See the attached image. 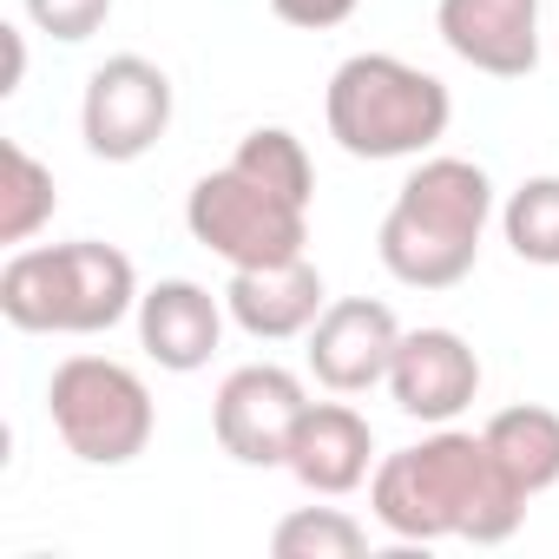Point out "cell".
I'll use <instances>...</instances> for the list:
<instances>
[{
  "mask_svg": "<svg viewBox=\"0 0 559 559\" xmlns=\"http://www.w3.org/2000/svg\"><path fill=\"white\" fill-rule=\"evenodd\" d=\"M369 507L408 546H428V539L500 546L526 520V493L507 480V467L493 461L487 435H461V428H441V435L376 461Z\"/></svg>",
  "mask_w": 559,
  "mask_h": 559,
  "instance_id": "1",
  "label": "cell"
},
{
  "mask_svg": "<svg viewBox=\"0 0 559 559\" xmlns=\"http://www.w3.org/2000/svg\"><path fill=\"white\" fill-rule=\"evenodd\" d=\"M487 217H493V178L474 158H421L376 230V257L408 290H454L480 263Z\"/></svg>",
  "mask_w": 559,
  "mask_h": 559,
  "instance_id": "2",
  "label": "cell"
},
{
  "mask_svg": "<svg viewBox=\"0 0 559 559\" xmlns=\"http://www.w3.org/2000/svg\"><path fill=\"white\" fill-rule=\"evenodd\" d=\"M139 310V270L119 243L73 237L14 250L0 270V317L27 336H106Z\"/></svg>",
  "mask_w": 559,
  "mask_h": 559,
  "instance_id": "3",
  "label": "cell"
},
{
  "mask_svg": "<svg viewBox=\"0 0 559 559\" xmlns=\"http://www.w3.org/2000/svg\"><path fill=\"white\" fill-rule=\"evenodd\" d=\"M323 119L349 158L382 165V158H421L435 139H448L454 99L435 73H421L395 53H356L330 73Z\"/></svg>",
  "mask_w": 559,
  "mask_h": 559,
  "instance_id": "4",
  "label": "cell"
},
{
  "mask_svg": "<svg viewBox=\"0 0 559 559\" xmlns=\"http://www.w3.org/2000/svg\"><path fill=\"white\" fill-rule=\"evenodd\" d=\"M47 415H53V435L67 441V454H80L86 467L139 461L158 428L152 389L139 382V369H126L112 356H67L47 382Z\"/></svg>",
  "mask_w": 559,
  "mask_h": 559,
  "instance_id": "5",
  "label": "cell"
},
{
  "mask_svg": "<svg viewBox=\"0 0 559 559\" xmlns=\"http://www.w3.org/2000/svg\"><path fill=\"white\" fill-rule=\"evenodd\" d=\"M185 224L191 237L224 257L230 270H263V263H290L304 257L310 243V204L284 198V191H270L257 185L250 171L224 165V171H204L185 198Z\"/></svg>",
  "mask_w": 559,
  "mask_h": 559,
  "instance_id": "6",
  "label": "cell"
},
{
  "mask_svg": "<svg viewBox=\"0 0 559 559\" xmlns=\"http://www.w3.org/2000/svg\"><path fill=\"white\" fill-rule=\"evenodd\" d=\"M165 132H171V80H165V67H152L145 53H112L106 67H93L86 99H80V139H86L93 158L132 165Z\"/></svg>",
  "mask_w": 559,
  "mask_h": 559,
  "instance_id": "7",
  "label": "cell"
},
{
  "mask_svg": "<svg viewBox=\"0 0 559 559\" xmlns=\"http://www.w3.org/2000/svg\"><path fill=\"white\" fill-rule=\"evenodd\" d=\"M310 395L290 369L276 362H243L224 376L217 402H211V435L230 461L243 467H284L290 461V435L304 421Z\"/></svg>",
  "mask_w": 559,
  "mask_h": 559,
  "instance_id": "8",
  "label": "cell"
},
{
  "mask_svg": "<svg viewBox=\"0 0 559 559\" xmlns=\"http://www.w3.org/2000/svg\"><path fill=\"white\" fill-rule=\"evenodd\" d=\"M395 349H402V323L376 297H336L310 323V376L330 395H362V389L389 382Z\"/></svg>",
  "mask_w": 559,
  "mask_h": 559,
  "instance_id": "9",
  "label": "cell"
},
{
  "mask_svg": "<svg viewBox=\"0 0 559 559\" xmlns=\"http://www.w3.org/2000/svg\"><path fill=\"white\" fill-rule=\"evenodd\" d=\"M435 27L448 53L487 80H526L539 67V0H441Z\"/></svg>",
  "mask_w": 559,
  "mask_h": 559,
  "instance_id": "10",
  "label": "cell"
},
{
  "mask_svg": "<svg viewBox=\"0 0 559 559\" xmlns=\"http://www.w3.org/2000/svg\"><path fill=\"white\" fill-rule=\"evenodd\" d=\"M389 395L415 421H454L480 395V356L454 330H402V349L389 362Z\"/></svg>",
  "mask_w": 559,
  "mask_h": 559,
  "instance_id": "11",
  "label": "cell"
},
{
  "mask_svg": "<svg viewBox=\"0 0 559 559\" xmlns=\"http://www.w3.org/2000/svg\"><path fill=\"white\" fill-rule=\"evenodd\" d=\"M224 310H230V323H237L243 336H257V343L310 336V323L330 310V297H323V270H317L310 257L263 263V270H230Z\"/></svg>",
  "mask_w": 559,
  "mask_h": 559,
  "instance_id": "12",
  "label": "cell"
},
{
  "mask_svg": "<svg viewBox=\"0 0 559 559\" xmlns=\"http://www.w3.org/2000/svg\"><path fill=\"white\" fill-rule=\"evenodd\" d=\"M224 317H230V310H224L204 284H191V276H165V284L139 290V349H145L158 369L191 376V369H204V362L217 356Z\"/></svg>",
  "mask_w": 559,
  "mask_h": 559,
  "instance_id": "13",
  "label": "cell"
},
{
  "mask_svg": "<svg viewBox=\"0 0 559 559\" xmlns=\"http://www.w3.org/2000/svg\"><path fill=\"white\" fill-rule=\"evenodd\" d=\"M310 493L343 500L376 474V435L349 402H310L297 435H290V461H284Z\"/></svg>",
  "mask_w": 559,
  "mask_h": 559,
  "instance_id": "14",
  "label": "cell"
},
{
  "mask_svg": "<svg viewBox=\"0 0 559 559\" xmlns=\"http://www.w3.org/2000/svg\"><path fill=\"white\" fill-rule=\"evenodd\" d=\"M480 435H487L493 461L507 467V480H513L526 500L546 493V487H559V415H552V408H539V402L500 408Z\"/></svg>",
  "mask_w": 559,
  "mask_h": 559,
  "instance_id": "15",
  "label": "cell"
},
{
  "mask_svg": "<svg viewBox=\"0 0 559 559\" xmlns=\"http://www.w3.org/2000/svg\"><path fill=\"white\" fill-rule=\"evenodd\" d=\"M53 204H60L53 171H47L21 139H8V145H0V243L21 250V243L53 217Z\"/></svg>",
  "mask_w": 559,
  "mask_h": 559,
  "instance_id": "16",
  "label": "cell"
},
{
  "mask_svg": "<svg viewBox=\"0 0 559 559\" xmlns=\"http://www.w3.org/2000/svg\"><path fill=\"white\" fill-rule=\"evenodd\" d=\"M276 559H362L369 552V526L349 520L343 507H297L276 520L270 533Z\"/></svg>",
  "mask_w": 559,
  "mask_h": 559,
  "instance_id": "17",
  "label": "cell"
},
{
  "mask_svg": "<svg viewBox=\"0 0 559 559\" xmlns=\"http://www.w3.org/2000/svg\"><path fill=\"white\" fill-rule=\"evenodd\" d=\"M500 230H507V243H513L520 263L559 270V178H526L500 204Z\"/></svg>",
  "mask_w": 559,
  "mask_h": 559,
  "instance_id": "18",
  "label": "cell"
},
{
  "mask_svg": "<svg viewBox=\"0 0 559 559\" xmlns=\"http://www.w3.org/2000/svg\"><path fill=\"white\" fill-rule=\"evenodd\" d=\"M237 171H250L257 185H270V191H284V198H297V204H310L317 198V171H310V152H304V139L297 132H284V126H257V132H243V145H237V158H230Z\"/></svg>",
  "mask_w": 559,
  "mask_h": 559,
  "instance_id": "19",
  "label": "cell"
},
{
  "mask_svg": "<svg viewBox=\"0 0 559 559\" xmlns=\"http://www.w3.org/2000/svg\"><path fill=\"white\" fill-rule=\"evenodd\" d=\"M21 8H27V21H34L40 34H53V40H67V47L93 40V34L112 21V0H21Z\"/></svg>",
  "mask_w": 559,
  "mask_h": 559,
  "instance_id": "20",
  "label": "cell"
},
{
  "mask_svg": "<svg viewBox=\"0 0 559 559\" xmlns=\"http://www.w3.org/2000/svg\"><path fill=\"white\" fill-rule=\"evenodd\" d=\"M270 14L284 27H304V34H330L356 14V0H270Z\"/></svg>",
  "mask_w": 559,
  "mask_h": 559,
  "instance_id": "21",
  "label": "cell"
},
{
  "mask_svg": "<svg viewBox=\"0 0 559 559\" xmlns=\"http://www.w3.org/2000/svg\"><path fill=\"white\" fill-rule=\"evenodd\" d=\"M0 40H8V80H0V93H21V80H27V40H21V27H0Z\"/></svg>",
  "mask_w": 559,
  "mask_h": 559,
  "instance_id": "22",
  "label": "cell"
}]
</instances>
